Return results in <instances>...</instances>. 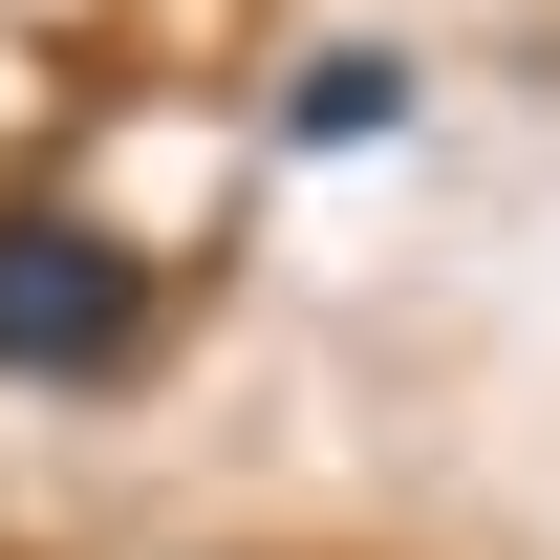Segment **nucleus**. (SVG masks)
<instances>
[{"label": "nucleus", "mask_w": 560, "mask_h": 560, "mask_svg": "<svg viewBox=\"0 0 560 560\" xmlns=\"http://www.w3.org/2000/svg\"><path fill=\"white\" fill-rule=\"evenodd\" d=\"M151 346V237L86 195H0V388H108Z\"/></svg>", "instance_id": "nucleus-1"}, {"label": "nucleus", "mask_w": 560, "mask_h": 560, "mask_svg": "<svg viewBox=\"0 0 560 560\" xmlns=\"http://www.w3.org/2000/svg\"><path fill=\"white\" fill-rule=\"evenodd\" d=\"M280 130H302V151H388V130H410V66H388V44H324V66L280 86Z\"/></svg>", "instance_id": "nucleus-2"}]
</instances>
